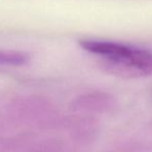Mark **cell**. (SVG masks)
<instances>
[{"label": "cell", "mask_w": 152, "mask_h": 152, "mask_svg": "<svg viewBox=\"0 0 152 152\" xmlns=\"http://www.w3.org/2000/svg\"><path fill=\"white\" fill-rule=\"evenodd\" d=\"M28 57L24 53L18 52H2L0 51V64L10 65H22L26 63Z\"/></svg>", "instance_id": "2"}, {"label": "cell", "mask_w": 152, "mask_h": 152, "mask_svg": "<svg viewBox=\"0 0 152 152\" xmlns=\"http://www.w3.org/2000/svg\"><path fill=\"white\" fill-rule=\"evenodd\" d=\"M83 49L94 54L102 55L113 63L118 64L126 74L145 76L152 74V54L134 50L123 45L96 40H81Z\"/></svg>", "instance_id": "1"}]
</instances>
